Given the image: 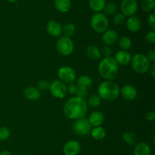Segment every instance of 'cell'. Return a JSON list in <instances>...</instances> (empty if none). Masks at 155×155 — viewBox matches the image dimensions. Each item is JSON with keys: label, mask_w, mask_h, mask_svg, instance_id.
<instances>
[{"label": "cell", "mask_w": 155, "mask_h": 155, "mask_svg": "<svg viewBox=\"0 0 155 155\" xmlns=\"http://www.w3.org/2000/svg\"><path fill=\"white\" fill-rule=\"evenodd\" d=\"M56 50L61 56H68L73 53L74 45L72 40L68 36H60L56 43Z\"/></svg>", "instance_id": "obj_6"}, {"label": "cell", "mask_w": 155, "mask_h": 155, "mask_svg": "<svg viewBox=\"0 0 155 155\" xmlns=\"http://www.w3.org/2000/svg\"><path fill=\"white\" fill-rule=\"evenodd\" d=\"M141 7L145 12H152L155 8V1L154 0H143Z\"/></svg>", "instance_id": "obj_29"}, {"label": "cell", "mask_w": 155, "mask_h": 155, "mask_svg": "<svg viewBox=\"0 0 155 155\" xmlns=\"http://www.w3.org/2000/svg\"><path fill=\"white\" fill-rule=\"evenodd\" d=\"M145 40L148 43L151 44L155 43V31L154 30H151V31L148 32L145 36Z\"/></svg>", "instance_id": "obj_36"}, {"label": "cell", "mask_w": 155, "mask_h": 155, "mask_svg": "<svg viewBox=\"0 0 155 155\" xmlns=\"http://www.w3.org/2000/svg\"><path fill=\"white\" fill-rule=\"evenodd\" d=\"M120 90L119 85L113 81H104L98 85V95L102 100L112 101L119 97Z\"/></svg>", "instance_id": "obj_3"}, {"label": "cell", "mask_w": 155, "mask_h": 155, "mask_svg": "<svg viewBox=\"0 0 155 155\" xmlns=\"http://www.w3.org/2000/svg\"><path fill=\"white\" fill-rule=\"evenodd\" d=\"M24 94L30 100H37L41 97V91L35 87H27L24 89Z\"/></svg>", "instance_id": "obj_20"}, {"label": "cell", "mask_w": 155, "mask_h": 155, "mask_svg": "<svg viewBox=\"0 0 155 155\" xmlns=\"http://www.w3.org/2000/svg\"><path fill=\"white\" fill-rule=\"evenodd\" d=\"M86 54L91 60H98L101 56V50L95 45H91L86 47Z\"/></svg>", "instance_id": "obj_22"}, {"label": "cell", "mask_w": 155, "mask_h": 155, "mask_svg": "<svg viewBox=\"0 0 155 155\" xmlns=\"http://www.w3.org/2000/svg\"><path fill=\"white\" fill-rule=\"evenodd\" d=\"M147 58L149 59L150 62H154L155 61V50L154 49H152V50H151L149 52H148Z\"/></svg>", "instance_id": "obj_38"}, {"label": "cell", "mask_w": 155, "mask_h": 155, "mask_svg": "<svg viewBox=\"0 0 155 155\" xmlns=\"http://www.w3.org/2000/svg\"><path fill=\"white\" fill-rule=\"evenodd\" d=\"M120 94L127 100H133L137 97L138 92L135 87L130 84H126L120 90Z\"/></svg>", "instance_id": "obj_13"}, {"label": "cell", "mask_w": 155, "mask_h": 155, "mask_svg": "<svg viewBox=\"0 0 155 155\" xmlns=\"http://www.w3.org/2000/svg\"><path fill=\"white\" fill-rule=\"evenodd\" d=\"M133 155H151V147L145 142L138 143L134 147Z\"/></svg>", "instance_id": "obj_18"}, {"label": "cell", "mask_w": 155, "mask_h": 155, "mask_svg": "<svg viewBox=\"0 0 155 155\" xmlns=\"http://www.w3.org/2000/svg\"><path fill=\"white\" fill-rule=\"evenodd\" d=\"M131 65L133 69L139 74H145L149 70L151 62L146 56L142 53H136L132 57Z\"/></svg>", "instance_id": "obj_4"}, {"label": "cell", "mask_w": 155, "mask_h": 155, "mask_svg": "<svg viewBox=\"0 0 155 155\" xmlns=\"http://www.w3.org/2000/svg\"><path fill=\"white\" fill-rule=\"evenodd\" d=\"M21 155H27V154H21Z\"/></svg>", "instance_id": "obj_43"}, {"label": "cell", "mask_w": 155, "mask_h": 155, "mask_svg": "<svg viewBox=\"0 0 155 155\" xmlns=\"http://www.w3.org/2000/svg\"><path fill=\"white\" fill-rule=\"evenodd\" d=\"M118 46L122 50H128L132 46V40L129 36H123L118 38Z\"/></svg>", "instance_id": "obj_26"}, {"label": "cell", "mask_w": 155, "mask_h": 155, "mask_svg": "<svg viewBox=\"0 0 155 155\" xmlns=\"http://www.w3.org/2000/svg\"><path fill=\"white\" fill-rule=\"evenodd\" d=\"M98 71L106 81H113L119 72V65L113 57H105L99 62Z\"/></svg>", "instance_id": "obj_2"}, {"label": "cell", "mask_w": 155, "mask_h": 155, "mask_svg": "<svg viewBox=\"0 0 155 155\" xmlns=\"http://www.w3.org/2000/svg\"><path fill=\"white\" fill-rule=\"evenodd\" d=\"M123 140L128 145H134L136 143V136L133 132H127L123 135Z\"/></svg>", "instance_id": "obj_27"}, {"label": "cell", "mask_w": 155, "mask_h": 155, "mask_svg": "<svg viewBox=\"0 0 155 155\" xmlns=\"http://www.w3.org/2000/svg\"><path fill=\"white\" fill-rule=\"evenodd\" d=\"M81 150L80 142L76 140H70L63 146V153L64 155H78Z\"/></svg>", "instance_id": "obj_11"}, {"label": "cell", "mask_w": 155, "mask_h": 155, "mask_svg": "<svg viewBox=\"0 0 155 155\" xmlns=\"http://www.w3.org/2000/svg\"><path fill=\"white\" fill-rule=\"evenodd\" d=\"M0 155H12V154L9 150H2V151L0 153Z\"/></svg>", "instance_id": "obj_41"}, {"label": "cell", "mask_w": 155, "mask_h": 155, "mask_svg": "<svg viewBox=\"0 0 155 155\" xmlns=\"http://www.w3.org/2000/svg\"><path fill=\"white\" fill-rule=\"evenodd\" d=\"M46 30L51 36L60 37L62 34V26L58 21L51 20L47 23Z\"/></svg>", "instance_id": "obj_12"}, {"label": "cell", "mask_w": 155, "mask_h": 155, "mask_svg": "<svg viewBox=\"0 0 155 155\" xmlns=\"http://www.w3.org/2000/svg\"><path fill=\"white\" fill-rule=\"evenodd\" d=\"M101 99L98 94H92L89 97L87 104H89L91 107H98L101 105Z\"/></svg>", "instance_id": "obj_30"}, {"label": "cell", "mask_w": 155, "mask_h": 155, "mask_svg": "<svg viewBox=\"0 0 155 155\" xmlns=\"http://www.w3.org/2000/svg\"><path fill=\"white\" fill-rule=\"evenodd\" d=\"M76 31H77L76 26L72 23H68L64 27H62V33L64 34V36H68V37L71 38L74 36Z\"/></svg>", "instance_id": "obj_25"}, {"label": "cell", "mask_w": 155, "mask_h": 155, "mask_svg": "<svg viewBox=\"0 0 155 155\" xmlns=\"http://www.w3.org/2000/svg\"><path fill=\"white\" fill-rule=\"evenodd\" d=\"M137 0H122L120 4L121 13L125 17L134 16L138 11Z\"/></svg>", "instance_id": "obj_10"}, {"label": "cell", "mask_w": 155, "mask_h": 155, "mask_svg": "<svg viewBox=\"0 0 155 155\" xmlns=\"http://www.w3.org/2000/svg\"><path fill=\"white\" fill-rule=\"evenodd\" d=\"M91 27L98 33H104L108 29L109 21L107 15L102 12H96L91 18Z\"/></svg>", "instance_id": "obj_5"}, {"label": "cell", "mask_w": 155, "mask_h": 155, "mask_svg": "<svg viewBox=\"0 0 155 155\" xmlns=\"http://www.w3.org/2000/svg\"><path fill=\"white\" fill-rule=\"evenodd\" d=\"M147 120L150 122H154L155 119V112H149L146 115Z\"/></svg>", "instance_id": "obj_39"}, {"label": "cell", "mask_w": 155, "mask_h": 155, "mask_svg": "<svg viewBox=\"0 0 155 155\" xmlns=\"http://www.w3.org/2000/svg\"><path fill=\"white\" fill-rule=\"evenodd\" d=\"M77 84L80 90L88 91L93 85V81L89 76L81 75L77 78Z\"/></svg>", "instance_id": "obj_17"}, {"label": "cell", "mask_w": 155, "mask_h": 155, "mask_svg": "<svg viewBox=\"0 0 155 155\" xmlns=\"http://www.w3.org/2000/svg\"><path fill=\"white\" fill-rule=\"evenodd\" d=\"M58 76L61 81L68 84L74 82L77 77V74H76L75 70L72 67L69 65H64L58 70Z\"/></svg>", "instance_id": "obj_8"}, {"label": "cell", "mask_w": 155, "mask_h": 155, "mask_svg": "<svg viewBox=\"0 0 155 155\" xmlns=\"http://www.w3.org/2000/svg\"><path fill=\"white\" fill-rule=\"evenodd\" d=\"M67 89H68V92L73 95H77L79 91L78 86H77V83H74V82L68 84V85L67 86Z\"/></svg>", "instance_id": "obj_34"}, {"label": "cell", "mask_w": 155, "mask_h": 155, "mask_svg": "<svg viewBox=\"0 0 155 155\" xmlns=\"http://www.w3.org/2000/svg\"><path fill=\"white\" fill-rule=\"evenodd\" d=\"M127 27L130 31L138 32L141 28V21L139 18L136 16L129 17L126 21Z\"/></svg>", "instance_id": "obj_19"}, {"label": "cell", "mask_w": 155, "mask_h": 155, "mask_svg": "<svg viewBox=\"0 0 155 155\" xmlns=\"http://www.w3.org/2000/svg\"><path fill=\"white\" fill-rule=\"evenodd\" d=\"M104 12V15H114L117 11V6L116 3L113 2H107L104 5V9H103Z\"/></svg>", "instance_id": "obj_28"}, {"label": "cell", "mask_w": 155, "mask_h": 155, "mask_svg": "<svg viewBox=\"0 0 155 155\" xmlns=\"http://www.w3.org/2000/svg\"><path fill=\"white\" fill-rule=\"evenodd\" d=\"M92 126L88 119H86L85 117L76 119L73 124V130L74 133L79 136H86L89 135Z\"/></svg>", "instance_id": "obj_7"}, {"label": "cell", "mask_w": 155, "mask_h": 155, "mask_svg": "<svg viewBox=\"0 0 155 155\" xmlns=\"http://www.w3.org/2000/svg\"><path fill=\"white\" fill-rule=\"evenodd\" d=\"M101 55H103L104 58L105 57H111V55L113 53V50L110 48V46H103L102 50L101 51Z\"/></svg>", "instance_id": "obj_35"}, {"label": "cell", "mask_w": 155, "mask_h": 155, "mask_svg": "<svg viewBox=\"0 0 155 155\" xmlns=\"http://www.w3.org/2000/svg\"><path fill=\"white\" fill-rule=\"evenodd\" d=\"M49 91L51 95L57 99H63L68 94L67 85L60 80H54L50 83Z\"/></svg>", "instance_id": "obj_9"}, {"label": "cell", "mask_w": 155, "mask_h": 155, "mask_svg": "<svg viewBox=\"0 0 155 155\" xmlns=\"http://www.w3.org/2000/svg\"><path fill=\"white\" fill-rule=\"evenodd\" d=\"M64 113L70 119H78L86 116L88 111L87 102L84 98L74 96L68 99L64 105Z\"/></svg>", "instance_id": "obj_1"}, {"label": "cell", "mask_w": 155, "mask_h": 155, "mask_svg": "<svg viewBox=\"0 0 155 155\" xmlns=\"http://www.w3.org/2000/svg\"><path fill=\"white\" fill-rule=\"evenodd\" d=\"M11 132L6 127H0V141H4L10 137Z\"/></svg>", "instance_id": "obj_33"}, {"label": "cell", "mask_w": 155, "mask_h": 155, "mask_svg": "<svg viewBox=\"0 0 155 155\" xmlns=\"http://www.w3.org/2000/svg\"><path fill=\"white\" fill-rule=\"evenodd\" d=\"M6 1L9 2H12V3H14V2H16L19 1V0H6Z\"/></svg>", "instance_id": "obj_42"}, {"label": "cell", "mask_w": 155, "mask_h": 155, "mask_svg": "<svg viewBox=\"0 0 155 155\" xmlns=\"http://www.w3.org/2000/svg\"><path fill=\"white\" fill-rule=\"evenodd\" d=\"M119 38L118 33L114 30H108L103 33L102 40L106 46H110L114 44Z\"/></svg>", "instance_id": "obj_15"}, {"label": "cell", "mask_w": 155, "mask_h": 155, "mask_svg": "<svg viewBox=\"0 0 155 155\" xmlns=\"http://www.w3.org/2000/svg\"><path fill=\"white\" fill-rule=\"evenodd\" d=\"M50 82L45 79H40L37 82V88L39 91H46L49 89Z\"/></svg>", "instance_id": "obj_32"}, {"label": "cell", "mask_w": 155, "mask_h": 155, "mask_svg": "<svg viewBox=\"0 0 155 155\" xmlns=\"http://www.w3.org/2000/svg\"><path fill=\"white\" fill-rule=\"evenodd\" d=\"M106 4L105 0H89V5L95 13L101 12Z\"/></svg>", "instance_id": "obj_24"}, {"label": "cell", "mask_w": 155, "mask_h": 155, "mask_svg": "<svg viewBox=\"0 0 155 155\" xmlns=\"http://www.w3.org/2000/svg\"><path fill=\"white\" fill-rule=\"evenodd\" d=\"M114 59H115L118 65L125 66V65H129L130 63L132 56L131 54L127 50H120L117 52Z\"/></svg>", "instance_id": "obj_14"}, {"label": "cell", "mask_w": 155, "mask_h": 155, "mask_svg": "<svg viewBox=\"0 0 155 155\" xmlns=\"http://www.w3.org/2000/svg\"><path fill=\"white\" fill-rule=\"evenodd\" d=\"M91 136L96 141H101L103 140L106 136V131L101 126H97L91 129L90 133Z\"/></svg>", "instance_id": "obj_23"}, {"label": "cell", "mask_w": 155, "mask_h": 155, "mask_svg": "<svg viewBox=\"0 0 155 155\" xmlns=\"http://www.w3.org/2000/svg\"><path fill=\"white\" fill-rule=\"evenodd\" d=\"M148 23L149 27L154 30L155 29V15L154 13H151L149 15L148 18Z\"/></svg>", "instance_id": "obj_37"}, {"label": "cell", "mask_w": 155, "mask_h": 155, "mask_svg": "<svg viewBox=\"0 0 155 155\" xmlns=\"http://www.w3.org/2000/svg\"><path fill=\"white\" fill-rule=\"evenodd\" d=\"M54 7L61 13L68 12L71 9V0H54Z\"/></svg>", "instance_id": "obj_21"}, {"label": "cell", "mask_w": 155, "mask_h": 155, "mask_svg": "<svg viewBox=\"0 0 155 155\" xmlns=\"http://www.w3.org/2000/svg\"><path fill=\"white\" fill-rule=\"evenodd\" d=\"M88 120L92 127L101 126L104 121V115L100 111H94L89 115Z\"/></svg>", "instance_id": "obj_16"}, {"label": "cell", "mask_w": 155, "mask_h": 155, "mask_svg": "<svg viewBox=\"0 0 155 155\" xmlns=\"http://www.w3.org/2000/svg\"><path fill=\"white\" fill-rule=\"evenodd\" d=\"M126 17L123 15L122 13H117L115 14L113 18L114 24L115 25H122L125 22Z\"/></svg>", "instance_id": "obj_31"}, {"label": "cell", "mask_w": 155, "mask_h": 155, "mask_svg": "<svg viewBox=\"0 0 155 155\" xmlns=\"http://www.w3.org/2000/svg\"><path fill=\"white\" fill-rule=\"evenodd\" d=\"M148 71H151V74L152 76V78L155 77V65L154 63L151 64V66H150V68Z\"/></svg>", "instance_id": "obj_40"}]
</instances>
